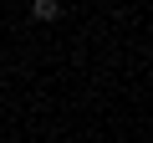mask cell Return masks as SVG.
Returning a JSON list of instances; mask_svg holds the SVG:
<instances>
[{
    "instance_id": "cell-1",
    "label": "cell",
    "mask_w": 153,
    "mask_h": 143,
    "mask_svg": "<svg viewBox=\"0 0 153 143\" xmlns=\"http://www.w3.org/2000/svg\"><path fill=\"white\" fill-rule=\"evenodd\" d=\"M31 16H36V21H56V16H61V5H56V0H36Z\"/></svg>"
}]
</instances>
